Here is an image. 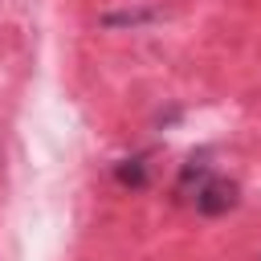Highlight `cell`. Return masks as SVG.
<instances>
[{
  "mask_svg": "<svg viewBox=\"0 0 261 261\" xmlns=\"http://www.w3.org/2000/svg\"><path fill=\"white\" fill-rule=\"evenodd\" d=\"M237 192H241V188H237L232 179H224V175H208L192 200H196V212H200V216H224V212L237 204Z\"/></svg>",
  "mask_w": 261,
  "mask_h": 261,
  "instance_id": "obj_1",
  "label": "cell"
},
{
  "mask_svg": "<svg viewBox=\"0 0 261 261\" xmlns=\"http://www.w3.org/2000/svg\"><path fill=\"white\" fill-rule=\"evenodd\" d=\"M114 179L122 188H147V155H130L114 163Z\"/></svg>",
  "mask_w": 261,
  "mask_h": 261,
  "instance_id": "obj_2",
  "label": "cell"
},
{
  "mask_svg": "<svg viewBox=\"0 0 261 261\" xmlns=\"http://www.w3.org/2000/svg\"><path fill=\"white\" fill-rule=\"evenodd\" d=\"M208 175H212V167L204 163V155H200V159L192 155V159L184 163V171H179V192H184V196H196V192H200V184H204Z\"/></svg>",
  "mask_w": 261,
  "mask_h": 261,
  "instance_id": "obj_3",
  "label": "cell"
},
{
  "mask_svg": "<svg viewBox=\"0 0 261 261\" xmlns=\"http://www.w3.org/2000/svg\"><path fill=\"white\" fill-rule=\"evenodd\" d=\"M159 12H151V8H143V12H110V16H102V24H143V20H155Z\"/></svg>",
  "mask_w": 261,
  "mask_h": 261,
  "instance_id": "obj_4",
  "label": "cell"
}]
</instances>
